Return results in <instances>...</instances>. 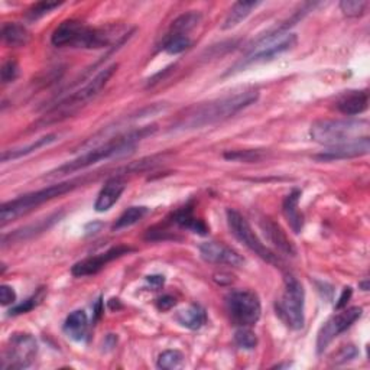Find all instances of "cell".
Returning a JSON list of instances; mask_svg holds the SVG:
<instances>
[{
  "label": "cell",
  "mask_w": 370,
  "mask_h": 370,
  "mask_svg": "<svg viewBox=\"0 0 370 370\" xmlns=\"http://www.w3.org/2000/svg\"><path fill=\"white\" fill-rule=\"evenodd\" d=\"M157 132V126H145L136 130H130L126 133H122L115 136V138L108 139L106 143L95 145L94 148L89 149L87 152L83 155H80L78 158L65 162L64 165L56 168L54 171L48 172L44 178L45 180H52V178H60L64 175H70L78 171H83L94 163H97L100 161H107L112 158H119L123 155H128L133 152V149L136 148L142 139H146L148 136H152Z\"/></svg>",
  "instance_id": "6da1fadb"
},
{
  "label": "cell",
  "mask_w": 370,
  "mask_h": 370,
  "mask_svg": "<svg viewBox=\"0 0 370 370\" xmlns=\"http://www.w3.org/2000/svg\"><path fill=\"white\" fill-rule=\"evenodd\" d=\"M257 99L259 91L256 89H244L235 94L223 95L220 99L203 103L191 108V111L176 123L174 129L189 130L214 125V123L223 122L242 112L243 108L252 106Z\"/></svg>",
  "instance_id": "7a4b0ae2"
},
{
  "label": "cell",
  "mask_w": 370,
  "mask_h": 370,
  "mask_svg": "<svg viewBox=\"0 0 370 370\" xmlns=\"http://www.w3.org/2000/svg\"><path fill=\"white\" fill-rule=\"evenodd\" d=\"M117 67H119L117 64H112L111 67L103 68V70L97 76L93 77L84 87H81L76 93L70 94L68 97H65L64 100L57 103V106H54L52 108H49L48 113L45 115V117L41 119L36 123V126L49 125V123L62 120V119H65L68 116L74 115L76 112H78L81 107L86 106L94 97H97V95L100 94V91L107 86L108 81H111V78L116 73Z\"/></svg>",
  "instance_id": "3957f363"
},
{
  "label": "cell",
  "mask_w": 370,
  "mask_h": 370,
  "mask_svg": "<svg viewBox=\"0 0 370 370\" xmlns=\"http://www.w3.org/2000/svg\"><path fill=\"white\" fill-rule=\"evenodd\" d=\"M51 43L58 48L71 47L95 49L108 47L113 43V39L112 34L106 30L90 28V26L83 22L68 19L64 21L58 28L52 32Z\"/></svg>",
  "instance_id": "277c9868"
},
{
  "label": "cell",
  "mask_w": 370,
  "mask_h": 370,
  "mask_svg": "<svg viewBox=\"0 0 370 370\" xmlns=\"http://www.w3.org/2000/svg\"><path fill=\"white\" fill-rule=\"evenodd\" d=\"M81 184H83V180L64 181L45 187L43 189L32 191V193L8 201L0 207V223H2V226H5L6 223L15 220V218L31 213L34 209L39 207V205L71 193L73 189H76Z\"/></svg>",
  "instance_id": "5b68a950"
},
{
  "label": "cell",
  "mask_w": 370,
  "mask_h": 370,
  "mask_svg": "<svg viewBox=\"0 0 370 370\" xmlns=\"http://www.w3.org/2000/svg\"><path fill=\"white\" fill-rule=\"evenodd\" d=\"M369 122L359 119H323L310 129L312 141L325 146H336L367 136Z\"/></svg>",
  "instance_id": "8992f818"
},
{
  "label": "cell",
  "mask_w": 370,
  "mask_h": 370,
  "mask_svg": "<svg viewBox=\"0 0 370 370\" xmlns=\"http://www.w3.org/2000/svg\"><path fill=\"white\" fill-rule=\"evenodd\" d=\"M298 43L295 34H284L279 36H259L251 45L249 52L240 61L233 65L226 76H231L243 71L253 64H262L273 60L281 54L292 49Z\"/></svg>",
  "instance_id": "52a82bcc"
},
{
  "label": "cell",
  "mask_w": 370,
  "mask_h": 370,
  "mask_svg": "<svg viewBox=\"0 0 370 370\" xmlns=\"http://www.w3.org/2000/svg\"><path fill=\"white\" fill-rule=\"evenodd\" d=\"M304 307L305 291L303 284L295 277L288 275L285 278L284 292L275 304L277 315L286 327L292 328V330H301L305 324Z\"/></svg>",
  "instance_id": "ba28073f"
},
{
  "label": "cell",
  "mask_w": 370,
  "mask_h": 370,
  "mask_svg": "<svg viewBox=\"0 0 370 370\" xmlns=\"http://www.w3.org/2000/svg\"><path fill=\"white\" fill-rule=\"evenodd\" d=\"M226 308L231 323L239 327L255 325L262 314L257 294L249 290L231 291L226 297Z\"/></svg>",
  "instance_id": "9c48e42d"
},
{
  "label": "cell",
  "mask_w": 370,
  "mask_h": 370,
  "mask_svg": "<svg viewBox=\"0 0 370 370\" xmlns=\"http://www.w3.org/2000/svg\"><path fill=\"white\" fill-rule=\"evenodd\" d=\"M38 353V343L32 334L16 333L9 338L8 346L5 347L2 363V370H22L30 367Z\"/></svg>",
  "instance_id": "30bf717a"
},
{
  "label": "cell",
  "mask_w": 370,
  "mask_h": 370,
  "mask_svg": "<svg viewBox=\"0 0 370 370\" xmlns=\"http://www.w3.org/2000/svg\"><path fill=\"white\" fill-rule=\"evenodd\" d=\"M227 224H229L231 235L235 236L240 243H243L249 251L257 255L260 259H264L266 260V262L273 264L277 266L282 264L281 259L259 240V238L255 235V231L252 230L248 220H246L239 211L227 210Z\"/></svg>",
  "instance_id": "8fae6325"
},
{
  "label": "cell",
  "mask_w": 370,
  "mask_h": 370,
  "mask_svg": "<svg viewBox=\"0 0 370 370\" xmlns=\"http://www.w3.org/2000/svg\"><path fill=\"white\" fill-rule=\"evenodd\" d=\"M363 315L362 307H350L338 310L332 319H328L325 324L320 328L317 336V351L323 353L330 343L341 333H345L356 321Z\"/></svg>",
  "instance_id": "7c38bea8"
},
{
  "label": "cell",
  "mask_w": 370,
  "mask_h": 370,
  "mask_svg": "<svg viewBox=\"0 0 370 370\" xmlns=\"http://www.w3.org/2000/svg\"><path fill=\"white\" fill-rule=\"evenodd\" d=\"M130 252H132V248H129V246H123V244L116 246V248L108 249L104 253L90 256L87 259L80 260V262H77L71 268V273L77 278L95 275V273H99L107 264H111V262H113L115 259H119V257L125 256Z\"/></svg>",
  "instance_id": "4fadbf2b"
},
{
  "label": "cell",
  "mask_w": 370,
  "mask_h": 370,
  "mask_svg": "<svg viewBox=\"0 0 370 370\" xmlns=\"http://www.w3.org/2000/svg\"><path fill=\"white\" fill-rule=\"evenodd\" d=\"M200 256L209 264L227 265L239 268L244 264V259L231 248L217 242H204L200 244Z\"/></svg>",
  "instance_id": "5bb4252c"
},
{
  "label": "cell",
  "mask_w": 370,
  "mask_h": 370,
  "mask_svg": "<svg viewBox=\"0 0 370 370\" xmlns=\"http://www.w3.org/2000/svg\"><path fill=\"white\" fill-rule=\"evenodd\" d=\"M370 150V138L369 135L363 136L351 142H346L336 146H328L321 154L315 155V159L319 161H337V159H349L367 155Z\"/></svg>",
  "instance_id": "9a60e30c"
},
{
  "label": "cell",
  "mask_w": 370,
  "mask_h": 370,
  "mask_svg": "<svg viewBox=\"0 0 370 370\" xmlns=\"http://www.w3.org/2000/svg\"><path fill=\"white\" fill-rule=\"evenodd\" d=\"M126 188V181L122 176H113L103 185L97 200L94 203V210L97 213H104L111 210L122 197Z\"/></svg>",
  "instance_id": "2e32d148"
},
{
  "label": "cell",
  "mask_w": 370,
  "mask_h": 370,
  "mask_svg": "<svg viewBox=\"0 0 370 370\" xmlns=\"http://www.w3.org/2000/svg\"><path fill=\"white\" fill-rule=\"evenodd\" d=\"M260 229L265 233L266 239L275 246V248L286 256H297V248L294 246V243L290 240V238L286 236V233L284 231V229L275 223L270 218L265 217L260 220Z\"/></svg>",
  "instance_id": "e0dca14e"
},
{
  "label": "cell",
  "mask_w": 370,
  "mask_h": 370,
  "mask_svg": "<svg viewBox=\"0 0 370 370\" xmlns=\"http://www.w3.org/2000/svg\"><path fill=\"white\" fill-rule=\"evenodd\" d=\"M369 106V93L367 90H354L347 91L337 100V111L346 116L362 115Z\"/></svg>",
  "instance_id": "ac0fdd59"
},
{
  "label": "cell",
  "mask_w": 370,
  "mask_h": 370,
  "mask_svg": "<svg viewBox=\"0 0 370 370\" xmlns=\"http://www.w3.org/2000/svg\"><path fill=\"white\" fill-rule=\"evenodd\" d=\"M62 216H64V213H56V214L44 218V220H39L36 224H31V226L23 227V229L15 230L12 233V235H5L2 239V243H3V246H6L8 242H10V243L12 242H21V240L28 239V238H32V236L38 235V233H43V231L48 230L51 226L58 223Z\"/></svg>",
  "instance_id": "d6986e66"
},
{
  "label": "cell",
  "mask_w": 370,
  "mask_h": 370,
  "mask_svg": "<svg viewBox=\"0 0 370 370\" xmlns=\"http://www.w3.org/2000/svg\"><path fill=\"white\" fill-rule=\"evenodd\" d=\"M299 198H301V191L294 189L285 197V200L282 203L284 216L288 220V223H290V227L292 229V231L297 233V235L298 233H301V230H303V227H304V216L298 209Z\"/></svg>",
  "instance_id": "ffe728a7"
},
{
  "label": "cell",
  "mask_w": 370,
  "mask_h": 370,
  "mask_svg": "<svg viewBox=\"0 0 370 370\" xmlns=\"http://www.w3.org/2000/svg\"><path fill=\"white\" fill-rule=\"evenodd\" d=\"M58 141V135L56 133H49L47 136H43V138L39 139H35L32 143L26 145V146H22V148H18V149H10V150H5V152L2 154V162H8V161H15V159H19L22 157H28L34 152H36V150L43 149L45 146H49L51 143L57 142Z\"/></svg>",
  "instance_id": "44dd1931"
},
{
  "label": "cell",
  "mask_w": 370,
  "mask_h": 370,
  "mask_svg": "<svg viewBox=\"0 0 370 370\" xmlns=\"http://www.w3.org/2000/svg\"><path fill=\"white\" fill-rule=\"evenodd\" d=\"M87 327H89V319L87 314L83 310H77L68 315L65 323H64V333L71 337L73 340H83L87 334Z\"/></svg>",
  "instance_id": "7402d4cb"
},
{
  "label": "cell",
  "mask_w": 370,
  "mask_h": 370,
  "mask_svg": "<svg viewBox=\"0 0 370 370\" xmlns=\"http://www.w3.org/2000/svg\"><path fill=\"white\" fill-rule=\"evenodd\" d=\"M176 321L188 330H200V328L207 323V314L201 305L193 304L185 310H181L176 314Z\"/></svg>",
  "instance_id": "603a6c76"
},
{
  "label": "cell",
  "mask_w": 370,
  "mask_h": 370,
  "mask_svg": "<svg viewBox=\"0 0 370 370\" xmlns=\"http://www.w3.org/2000/svg\"><path fill=\"white\" fill-rule=\"evenodd\" d=\"M2 39L6 45L18 48L30 43L31 34L23 25L16 23V22H9V23H5L2 28Z\"/></svg>",
  "instance_id": "cb8c5ba5"
},
{
  "label": "cell",
  "mask_w": 370,
  "mask_h": 370,
  "mask_svg": "<svg viewBox=\"0 0 370 370\" xmlns=\"http://www.w3.org/2000/svg\"><path fill=\"white\" fill-rule=\"evenodd\" d=\"M259 5H260L259 2H238V3H235L229 10L227 16L222 25V30L227 31V30L236 28V26L240 25L246 18H248L252 13V10L256 9Z\"/></svg>",
  "instance_id": "d4e9b609"
},
{
  "label": "cell",
  "mask_w": 370,
  "mask_h": 370,
  "mask_svg": "<svg viewBox=\"0 0 370 370\" xmlns=\"http://www.w3.org/2000/svg\"><path fill=\"white\" fill-rule=\"evenodd\" d=\"M174 223L183 229L197 233V235H201V236L207 235L209 233V227L205 226V223L200 220V218L194 217L193 209L191 207H184L180 211H176L174 214Z\"/></svg>",
  "instance_id": "484cf974"
},
{
  "label": "cell",
  "mask_w": 370,
  "mask_h": 370,
  "mask_svg": "<svg viewBox=\"0 0 370 370\" xmlns=\"http://www.w3.org/2000/svg\"><path fill=\"white\" fill-rule=\"evenodd\" d=\"M201 22V13L191 10L187 13H183L181 16H178L168 31L167 35H187L189 31L197 28V25Z\"/></svg>",
  "instance_id": "4316f807"
},
{
  "label": "cell",
  "mask_w": 370,
  "mask_h": 370,
  "mask_svg": "<svg viewBox=\"0 0 370 370\" xmlns=\"http://www.w3.org/2000/svg\"><path fill=\"white\" fill-rule=\"evenodd\" d=\"M148 213H149V209L143 207V205H138V207H130L117 218L116 223L113 224V230L116 231V230L130 227L138 222H141Z\"/></svg>",
  "instance_id": "83f0119b"
},
{
  "label": "cell",
  "mask_w": 370,
  "mask_h": 370,
  "mask_svg": "<svg viewBox=\"0 0 370 370\" xmlns=\"http://www.w3.org/2000/svg\"><path fill=\"white\" fill-rule=\"evenodd\" d=\"M191 44H193V41L189 39L188 35H167L163 39L162 49L170 56H176V54L187 51Z\"/></svg>",
  "instance_id": "f1b7e54d"
},
{
  "label": "cell",
  "mask_w": 370,
  "mask_h": 370,
  "mask_svg": "<svg viewBox=\"0 0 370 370\" xmlns=\"http://www.w3.org/2000/svg\"><path fill=\"white\" fill-rule=\"evenodd\" d=\"M184 363V354L180 350H165L159 354L157 366L163 370H172L181 367Z\"/></svg>",
  "instance_id": "f546056e"
},
{
  "label": "cell",
  "mask_w": 370,
  "mask_h": 370,
  "mask_svg": "<svg viewBox=\"0 0 370 370\" xmlns=\"http://www.w3.org/2000/svg\"><path fill=\"white\" fill-rule=\"evenodd\" d=\"M224 159L227 161H238V162H259L264 158V154L260 150H227L224 152Z\"/></svg>",
  "instance_id": "4dcf8cb0"
},
{
  "label": "cell",
  "mask_w": 370,
  "mask_h": 370,
  "mask_svg": "<svg viewBox=\"0 0 370 370\" xmlns=\"http://www.w3.org/2000/svg\"><path fill=\"white\" fill-rule=\"evenodd\" d=\"M235 343L244 350H253L257 346V336L248 327H240L235 333Z\"/></svg>",
  "instance_id": "1f68e13d"
},
{
  "label": "cell",
  "mask_w": 370,
  "mask_h": 370,
  "mask_svg": "<svg viewBox=\"0 0 370 370\" xmlns=\"http://www.w3.org/2000/svg\"><path fill=\"white\" fill-rule=\"evenodd\" d=\"M367 5L365 0H343L340 2V9L349 18H359L366 12Z\"/></svg>",
  "instance_id": "d6a6232c"
},
{
  "label": "cell",
  "mask_w": 370,
  "mask_h": 370,
  "mask_svg": "<svg viewBox=\"0 0 370 370\" xmlns=\"http://www.w3.org/2000/svg\"><path fill=\"white\" fill-rule=\"evenodd\" d=\"M61 5H62V2H39V3H35L28 10V13H26V18H28L30 21H38L43 16L48 15V13H51L52 10L58 9Z\"/></svg>",
  "instance_id": "836d02e7"
},
{
  "label": "cell",
  "mask_w": 370,
  "mask_h": 370,
  "mask_svg": "<svg viewBox=\"0 0 370 370\" xmlns=\"http://www.w3.org/2000/svg\"><path fill=\"white\" fill-rule=\"evenodd\" d=\"M43 294H44V290H41V291H39L38 294H35L34 297H31V298H28V299H25L23 303L18 304L16 307L10 308L9 315H21V314H26V312L32 311V310L41 303V299H43Z\"/></svg>",
  "instance_id": "e575fe53"
},
{
  "label": "cell",
  "mask_w": 370,
  "mask_h": 370,
  "mask_svg": "<svg viewBox=\"0 0 370 370\" xmlns=\"http://www.w3.org/2000/svg\"><path fill=\"white\" fill-rule=\"evenodd\" d=\"M358 349H356L353 345L343 346L334 356H333V365H345L347 362H351L353 359L358 358Z\"/></svg>",
  "instance_id": "d590c367"
},
{
  "label": "cell",
  "mask_w": 370,
  "mask_h": 370,
  "mask_svg": "<svg viewBox=\"0 0 370 370\" xmlns=\"http://www.w3.org/2000/svg\"><path fill=\"white\" fill-rule=\"evenodd\" d=\"M19 76V65L15 60H9L2 65L0 70V77H2V83L9 84L12 81H15Z\"/></svg>",
  "instance_id": "8d00e7d4"
},
{
  "label": "cell",
  "mask_w": 370,
  "mask_h": 370,
  "mask_svg": "<svg viewBox=\"0 0 370 370\" xmlns=\"http://www.w3.org/2000/svg\"><path fill=\"white\" fill-rule=\"evenodd\" d=\"M15 301H16V292L12 286L9 285L0 286V304L6 307V305L15 304Z\"/></svg>",
  "instance_id": "74e56055"
},
{
  "label": "cell",
  "mask_w": 370,
  "mask_h": 370,
  "mask_svg": "<svg viewBox=\"0 0 370 370\" xmlns=\"http://www.w3.org/2000/svg\"><path fill=\"white\" fill-rule=\"evenodd\" d=\"M176 304V301L171 295H163L157 301V307L159 311H168Z\"/></svg>",
  "instance_id": "f35d334b"
},
{
  "label": "cell",
  "mask_w": 370,
  "mask_h": 370,
  "mask_svg": "<svg viewBox=\"0 0 370 370\" xmlns=\"http://www.w3.org/2000/svg\"><path fill=\"white\" fill-rule=\"evenodd\" d=\"M351 294H353V291H351V288H350V286H347V288H345V290H343L341 297L338 298V303L336 304V310H337V311L347 307V303H349V299L351 298Z\"/></svg>",
  "instance_id": "ab89813d"
},
{
  "label": "cell",
  "mask_w": 370,
  "mask_h": 370,
  "mask_svg": "<svg viewBox=\"0 0 370 370\" xmlns=\"http://www.w3.org/2000/svg\"><path fill=\"white\" fill-rule=\"evenodd\" d=\"M148 282H149V284H152V285H155L157 288H159V286L163 285V282H165V279H163V277H161V275H152V277H148Z\"/></svg>",
  "instance_id": "60d3db41"
},
{
  "label": "cell",
  "mask_w": 370,
  "mask_h": 370,
  "mask_svg": "<svg viewBox=\"0 0 370 370\" xmlns=\"http://www.w3.org/2000/svg\"><path fill=\"white\" fill-rule=\"evenodd\" d=\"M360 288H362L363 291H369V281L366 279L365 282H362V284H360Z\"/></svg>",
  "instance_id": "b9f144b4"
}]
</instances>
